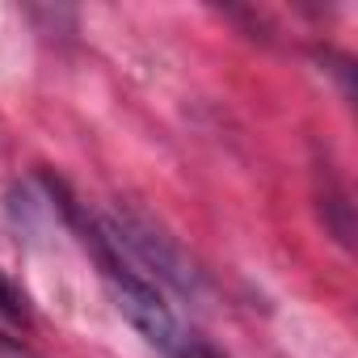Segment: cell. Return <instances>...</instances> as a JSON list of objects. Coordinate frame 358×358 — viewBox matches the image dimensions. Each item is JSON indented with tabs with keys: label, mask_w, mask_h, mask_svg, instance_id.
I'll list each match as a JSON object with an SVG mask.
<instances>
[{
	"label": "cell",
	"mask_w": 358,
	"mask_h": 358,
	"mask_svg": "<svg viewBox=\"0 0 358 358\" xmlns=\"http://www.w3.org/2000/svg\"><path fill=\"white\" fill-rule=\"evenodd\" d=\"M93 253L101 262V274H106V287H110L118 312L131 320V329L152 350H160L164 358H220L182 316L173 312V303L164 299V291L139 266H131L122 253H114L97 232H93Z\"/></svg>",
	"instance_id": "obj_1"
}]
</instances>
